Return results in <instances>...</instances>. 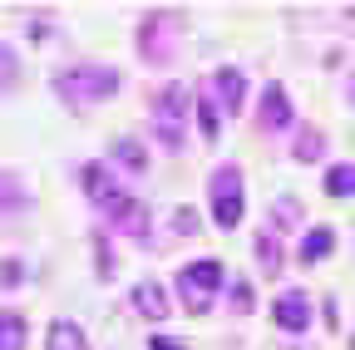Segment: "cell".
Listing matches in <instances>:
<instances>
[{"instance_id": "1", "label": "cell", "mask_w": 355, "mask_h": 350, "mask_svg": "<svg viewBox=\"0 0 355 350\" xmlns=\"http://www.w3.org/2000/svg\"><path fill=\"white\" fill-rule=\"evenodd\" d=\"M79 183H84V198L104 212V222L114 232H123L128 242H139V247H153V217H148V207L114 183L109 163H84L79 168Z\"/></svg>"}, {"instance_id": "2", "label": "cell", "mask_w": 355, "mask_h": 350, "mask_svg": "<svg viewBox=\"0 0 355 350\" xmlns=\"http://www.w3.org/2000/svg\"><path fill=\"white\" fill-rule=\"evenodd\" d=\"M50 89H55V99H60V104H69V109H89V104H104V99H114V94L123 89V74H119L114 64L79 60V64L55 69Z\"/></svg>"}, {"instance_id": "3", "label": "cell", "mask_w": 355, "mask_h": 350, "mask_svg": "<svg viewBox=\"0 0 355 350\" xmlns=\"http://www.w3.org/2000/svg\"><path fill=\"white\" fill-rule=\"evenodd\" d=\"M207 212H212L217 232L242 227V212H247V183H242V168H237V163L212 168V178H207Z\"/></svg>"}, {"instance_id": "4", "label": "cell", "mask_w": 355, "mask_h": 350, "mask_svg": "<svg viewBox=\"0 0 355 350\" xmlns=\"http://www.w3.org/2000/svg\"><path fill=\"white\" fill-rule=\"evenodd\" d=\"M148 123H153V139L168 153H183V143H188V89L183 84H163V89L153 94Z\"/></svg>"}, {"instance_id": "5", "label": "cell", "mask_w": 355, "mask_h": 350, "mask_svg": "<svg viewBox=\"0 0 355 350\" xmlns=\"http://www.w3.org/2000/svg\"><path fill=\"white\" fill-rule=\"evenodd\" d=\"M222 281H227V267H222V261H212V256L188 261V267L178 272V301H183L193 316H207L212 301L222 296Z\"/></svg>"}, {"instance_id": "6", "label": "cell", "mask_w": 355, "mask_h": 350, "mask_svg": "<svg viewBox=\"0 0 355 350\" xmlns=\"http://www.w3.org/2000/svg\"><path fill=\"white\" fill-rule=\"evenodd\" d=\"M133 45H139V60H144V64L163 69V64L173 60V50H178V15H173V10H148V15L139 20Z\"/></svg>"}, {"instance_id": "7", "label": "cell", "mask_w": 355, "mask_h": 350, "mask_svg": "<svg viewBox=\"0 0 355 350\" xmlns=\"http://www.w3.org/2000/svg\"><path fill=\"white\" fill-rule=\"evenodd\" d=\"M272 326L282 335H306L311 326H316V306H311V296L301 286H291V291H282L272 301Z\"/></svg>"}, {"instance_id": "8", "label": "cell", "mask_w": 355, "mask_h": 350, "mask_svg": "<svg viewBox=\"0 0 355 350\" xmlns=\"http://www.w3.org/2000/svg\"><path fill=\"white\" fill-rule=\"evenodd\" d=\"M257 128L261 134H286V128H296V104L286 99L282 84H266L261 99H257Z\"/></svg>"}, {"instance_id": "9", "label": "cell", "mask_w": 355, "mask_h": 350, "mask_svg": "<svg viewBox=\"0 0 355 350\" xmlns=\"http://www.w3.org/2000/svg\"><path fill=\"white\" fill-rule=\"evenodd\" d=\"M128 301H133V311H139L144 321H153V326H163V321L173 316V296H168V286L153 281V277H144L139 286H133Z\"/></svg>"}, {"instance_id": "10", "label": "cell", "mask_w": 355, "mask_h": 350, "mask_svg": "<svg viewBox=\"0 0 355 350\" xmlns=\"http://www.w3.org/2000/svg\"><path fill=\"white\" fill-rule=\"evenodd\" d=\"M212 94H217L222 114H242V104H247V74L232 69V64L212 69Z\"/></svg>"}, {"instance_id": "11", "label": "cell", "mask_w": 355, "mask_h": 350, "mask_svg": "<svg viewBox=\"0 0 355 350\" xmlns=\"http://www.w3.org/2000/svg\"><path fill=\"white\" fill-rule=\"evenodd\" d=\"M331 252H336V227H306V237L296 242V256L306 267H321Z\"/></svg>"}, {"instance_id": "12", "label": "cell", "mask_w": 355, "mask_h": 350, "mask_svg": "<svg viewBox=\"0 0 355 350\" xmlns=\"http://www.w3.org/2000/svg\"><path fill=\"white\" fill-rule=\"evenodd\" d=\"M109 158L123 168V173H133V178H144L148 173V148L133 139V134H123V139H114V148H109Z\"/></svg>"}, {"instance_id": "13", "label": "cell", "mask_w": 355, "mask_h": 350, "mask_svg": "<svg viewBox=\"0 0 355 350\" xmlns=\"http://www.w3.org/2000/svg\"><path fill=\"white\" fill-rule=\"evenodd\" d=\"M291 158H296V163H321V158H326V128H316V123H296Z\"/></svg>"}, {"instance_id": "14", "label": "cell", "mask_w": 355, "mask_h": 350, "mask_svg": "<svg viewBox=\"0 0 355 350\" xmlns=\"http://www.w3.org/2000/svg\"><path fill=\"white\" fill-rule=\"evenodd\" d=\"M44 350H89V335L79 331V321H50Z\"/></svg>"}, {"instance_id": "15", "label": "cell", "mask_w": 355, "mask_h": 350, "mask_svg": "<svg viewBox=\"0 0 355 350\" xmlns=\"http://www.w3.org/2000/svg\"><path fill=\"white\" fill-rule=\"evenodd\" d=\"M20 207H30L25 178H20V173H10V168H0V217H6V212H20Z\"/></svg>"}, {"instance_id": "16", "label": "cell", "mask_w": 355, "mask_h": 350, "mask_svg": "<svg viewBox=\"0 0 355 350\" xmlns=\"http://www.w3.org/2000/svg\"><path fill=\"white\" fill-rule=\"evenodd\" d=\"M252 252H257L261 277H282V242H277V232H257Z\"/></svg>"}, {"instance_id": "17", "label": "cell", "mask_w": 355, "mask_h": 350, "mask_svg": "<svg viewBox=\"0 0 355 350\" xmlns=\"http://www.w3.org/2000/svg\"><path fill=\"white\" fill-rule=\"evenodd\" d=\"M198 134H202L207 143H217V134H222V109H217V94H212V89L198 94Z\"/></svg>"}, {"instance_id": "18", "label": "cell", "mask_w": 355, "mask_h": 350, "mask_svg": "<svg viewBox=\"0 0 355 350\" xmlns=\"http://www.w3.org/2000/svg\"><path fill=\"white\" fill-rule=\"evenodd\" d=\"M30 340V326L20 311H0V350H25Z\"/></svg>"}, {"instance_id": "19", "label": "cell", "mask_w": 355, "mask_h": 350, "mask_svg": "<svg viewBox=\"0 0 355 350\" xmlns=\"http://www.w3.org/2000/svg\"><path fill=\"white\" fill-rule=\"evenodd\" d=\"M306 222V207H301V198H291V193H282L277 202H272V227H282V232H291V227H301Z\"/></svg>"}, {"instance_id": "20", "label": "cell", "mask_w": 355, "mask_h": 350, "mask_svg": "<svg viewBox=\"0 0 355 350\" xmlns=\"http://www.w3.org/2000/svg\"><path fill=\"white\" fill-rule=\"evenodd\" d=\"M321 188H326V198H355V163H336V168H326Z\"/></svg>"}, {"instance_id": "21", "label": "cell", "mask_w": 355, "mask_h": 350, "mask_svg": "<svg viewBox=\"0 0 355 350\" xmlns=\"http://www.w3.org/2000/svg\"><path fill=\"white\" fill-rule=\"evenodd\" d=\"M15 79H20V55L6 45V40H0V94L15 89Z\"/></svg>"}, {"instance_id": "22", "label": "cell", "mask_w": 355, "mask_h": 350, "mask_svg": "<svg viewBox=\"0 0 355 350\" xmlns=\"http://www.w3.org/2000/svg\"><path fill=\"white\" fill-rule=\"evenodd\" d=\"M20 281H25V261L6 256V261H0V286H6V291H15Z\"/></svg>"}, {"instance_id": "23", "label": "cell", "mask_w": 355, "mask_h": 350, "mask_svg": "<svg viewBox=\"0 0 355 350\" xmlns=\"http://www.w3.org/2000/svg\"><path fill=\"white\" fill-rule=\"evenodd\" d=\"M173 232H183V237H193V232H198V217H193L188 207H178V212H173Z\"/></svg>"}, {"instance_id": "24", "label": "cell", "mask_w": 355, "mask_h": 350, "mask_svg": "<svg viewBox=\"0 0 355 350\" xmlns=\"http://www.w3.org/2000/svg\"><path fill=\"white\" fill-rule=\"evenodd\" d=\"M252 281H232V306H237V311H252Z\"/></svg>"}, {"instance_id": "25", "label": "cell", "mask_w": 355, "mask_h": 350, "mask_svg": "<svg viewBox=\"0 0 355 350\" xmlns=\"http://www.w3.org/2000/svg\"><path fill=\"white\" fill-rule=\"evenodd\" d=\"M153 350H188V345L173 340V335H153Z\"/></svg>"}, {"instance_id": "26", "label": "cell", "mask_w": 355, "mask_h": 350, "mask_svg": "<svg viewBox=\"0 0 355 350\" xmlns=\"http://www.w3.org/2000/svg\"><path fill=\"white\" fill-rule=\"evenodd\" d=\"M350 104H355V69H350Z\"/></svg>"}, {"instance_id": "27", "label": "cell", "mask_w": 355, "mask_h": 350, "mask_svg": "<svg viewBox=\"0 0 355 350\" xmlns=\"http://www.w3.org/2000/svg\"><path fill=\"white\" fill-rule=\"evenodd\" d=\"M350 350H355V331H350Z\"/></svg>"}]
</instances>
